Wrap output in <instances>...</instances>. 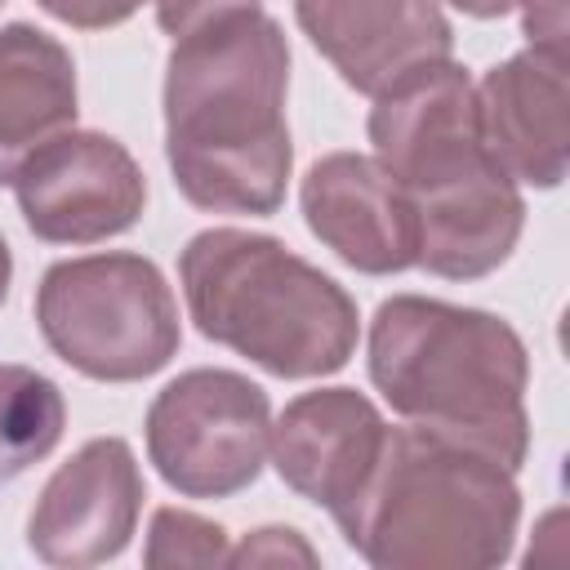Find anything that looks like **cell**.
<instances>
[{
  "label": "cell",
  "instance_id": "obj_18",
  "mask_svg": "<svg viewBox=\"0 0 570 570\" xmlns=\"http://www.w3.org/2000/svg\"><path fill=\"white\" fill-rule=\"evenodd\" d=\"M36 4L76 31H107V27L129 22L147 0H36Z\"/></svg>",
  "mask_w": 570,
  "mask_h": 570
},
{
  "label": "cell",
  "instance_id": "obj_7",
  "mask_svg": "<svg viewBox=\"0 0 570 570\" xmlns=\"http://www.w3.org/2000/svg\"><path fill=\"white\" fill-rule=\"evenodd\" d=\"M142 432L147 459L169 490L183 499H232L263 476L272 401L236 370L196 365L151 396Z\"/></svg>",
  "mask_w": 570,
  "mask_h": 570
},
{
  "label": "cell",
  "instance_id": "obj_1",
  "mask_svg": "<svg viewBox=\"0 0 570 570\" xmlns=\"http://www.w3.org/2000/svg\"><path fill=\"white\" fill-rule=\"evenodd\" d=\"M289 40L263 9L214 18L165 58V160L187 205L272 218L285 205L294 142L285 120Z\"/></svg>",
  "mask_w": 570,
  "mask_h": 570
},
{
  "label": "cell",
  "instance_id": "obj_8",
  "mask_svg": "<svg viewBox=\"0 0 570 570\" xmlns=\"http://www.w3.org/2000/svg\"><path fill=\"white\" fill-rule=\"evenodd\" d=\"M13 200L36 240L98 245L142 218L147 178L120 138L67 129L27 156L13 174Z\"/></svg>",
  "mask_w": 570,
  "mask_h": 570
},
{
  "label": "cell",
  "instance_id": "obj_14",
  "mask_svg": "<svg viewBox=\"0 0 570 570\" xmlns=\"http://www.w3.org/2000/svg\"><path fill=\"white\" fill-rule=\"evenodd\" d=\"M80 89L62 40L31 22L0 27V183L36 156L49 138L76 129Z\"/></svg>",
  "mask_w": 570,
  "mask_h": 570
},
{
  "label": "cell",
  "instance_id": "obj_5",
  "mask_svg": "<svg viewBox=\"0 0 570 570\" xmlns=\"http://www.w3.org/2000/svg\"><path fill=\"white\" fill-rule=\"evenodd\" d=\"M178 285L209 343L276 379H325L356 352V298L267 232H196L178 254Z\"/></svg>",
  "mask_w": 570,
  "mask_h": 570
},
{
  "label": "cell",
  "instance_id": "obj_6",
  "mask_svg": "<svg viewBox=\"0 0 570 570\" xmlns=\"http://www.w3.org/2000/svg\"><path fill=\"white\" fill-rule=\"evenodd\" d=\"M36 325L49 352L94 383H142L183 343L165 272L129 249L53 263L36 285Z\"/></svg>",
  "mask_w": 570,
  "mask_h": 570
},
{
  "label": "cell",
  "instance_id": "obj_23",
  "mask_svg": "<svg viewBox=\"0 0 570 570\" xmlns=\"http://www.w3.org/2000/svg\"><path fill=\"white\" fill-rule=\"evenodd\" d=\"M0 4H4V0H0Z\"/></svg>",
  "mask_w": 570,
  "mask_h": 570
},
{
  "label": "cell",
  "instance_id": "obj_19",
  "mask_svg": "<svg viewBox=\"0 0 570 570\" xmlns=\"http://www.w3.org/2000/svg\"><path fill=\"white\" fill-rule=\"evenodd\" d=\"M156 4V22L165 36H187L214 18H227V13H240V9H258V0H151Z\"/></svg>",
  "mask_w": 570,
  "mask_h": 570
},
{
  "label": "cell",
  "instance_id": "obj_16",
  "mask_svg": "<svg viewBox=\"0 0 570 570\" xmlns=\"http://www.w3.org/2000/svg\"><path fill=\"white\" fill-rule=\"evenodd\" d=\"M142 561L151 570L174 566H227V530L187 508H156L142 543Z\"/></svg>",
  "mask_w": 570,
  "mask_h": 570
},
{
  "label": "cell",
  "instance_id": "obj_11",
  "mask_svg": "<svg viewBox=\"0 0 570 570\" xmlns=\"http://www.w3.org/2000/svg\"><path fill=\"white\" fill-rule=\"evenodd\" d=\"M307 232L361 276H396L419 258V227L405 191L374 156L330 151L298 187Z\"/></svg>",
  "mask_w": 570,
  "mask_h": 570
},
{
  "label": "cell",
  "instance_id": "obj_17",
  "mask_svg": "<svg viewBox=\"0 0 570 570\" xmlns=\"http://www.w3.org/2000/svg\"><path fill=\"white\" fill-rule=\"evenodd\" d=\"M227 566H321V552L307 543V534H298L294 525H258L249 530L236 548H227Z\"/></svg>",
  "mask_w": 570,
  "mask_h": 570
},
{
  "label": "cell",
  "instance_id": "obj_12",
  "mask_svg": "<svg viewBox=\"0 0 570 570\" xmlns=\"http://www.w3.org/2000/svg\"><path fill=\"white\" fill-rule=\"evenodd\" d=\"M387 441L379 405L356 387H316L294 396L272 423V468L307 503L338 517L374 472Z\"/></svg>",
  "mask_w": 570,
  "mask_h": 570
},
{
  "label": "cell",
  "instance_id": "obj_15",
  "mask_svg": "<svg viewBox=\"0 0 570 570\" xmlns=\"http://www.w3.org/2000/svg\"><path fill=\"white\" fill-rule=\"evenodd\" d=\"M67 428L62 387L31 365H0V485L49 459Z\"/></svg>",
  "mask_w": 570,
  "mask_h": 570
},
{
  "label": "cell",
  "instance_id": "obj_13",
  "mask_svg": "<svg viewBox=\"0 0 570 570\" xmlns=\"http://www.w3.org/2000/svg\"><path fill=\"white\" fill-rule=\"evenodd\" d=\"M476 111L485 147L512 183L539 191L561 187L570 151V98L561 49L530 45L494 62L476 85Z\"/></svg>",
  "mask_w": 570,
  "mask_h": 570
},
{
  "label": "cell",
  "instance_id": "obj_4",
  "mask_svg": "<svg viewBox=\"0 0 570 570\" xmlns=\"http://www.w3.org/2000/svg\"><path fill=\"white\" fill-rule=\"evenodd\" d=\"M334 525L379 570H490L512 557L521 490L499 459L405 423Z\"/></svg>",
  "mask_w": 570,
  "mask_h": 570
},
{
  "label": "cell",
  "instance_id": "obj_10",
  "mask_svg": "<svg viewBox=\"0 0 570 570\" xmlns=\"http://www.w3.org/2000/svg\"><path fill=\"white\" fill-rule=\"evenodd\" d=\"M298 31L365 98L454 49L441 0H294Z\"/></svg>",
  "mask_w": 570,
  "mask_h": 570
},
{
  "label": "cell",
  "instance_id": "obj_22",
  "mask_svg": "<svg viewBox=\"0 0 570 570\" xmlns=\"http://www.w3.org/2000/svg\"><path fill=\"white\" fill-rule=\"evenodd\" d=\"M9 285H13V254H9V240L0 236V307L9 298Z\"/></svg>",
  "mask_w": 570,
  "mask_h": 570
},
{
  "label": "cell",
  "instance_id": "obj_9",
  "mask_svg": "<svg viewBox=\"0 0 570 570\" xmlns=\"http://www.w3.org/2000/svg\"><path fill=\"white\" fill-rule=\"evenodd\" d=\"M142 472L125 436H94L45 481L31 517L27 548L45 566H102L116 561L142 512Z\"/></svg>",
  "mask_w": 570,
  "mask_h": 570
},
{
  "label": "cell",
  "instance_id": "obj_3",
  "mask_svg": "<svg viewBox=\"0 0 570 570\" xmlns=\"http://www.w3.org/2000/svg\"><path fill=\"white\" fill-rule=\"evenodd\" d=\"M365 365L370 383L405 423L472 445L512 472L525 463L530 356L503 316L392 294L370 321Z\"/></svg>",
  "mask_w": 570,
  "mask_h": 570
},
{
  "label": "cell",
  "instance_id": "obj_21",
  "mask_svg": "<svg viewBox=\"0 0 570 570\" xmlns=\"http://www.w3.org/2000/svg\"><path fill=\"white\" fill-rule=\"evenodd\" d=\"M459 13H468V18H481V22H490V18H503V13H512L521 0H450Z\"/></svg>",
  "mask_w": 570,
  "mask_h": 570
},
{
  "label": "cell",
  "instance_id": "obj_20",
  "mask_svg": "<svg viewBox=\"0 0 570 570\" xmlns=\"http://www.w3.org/2000/svg\"><path fill=\"white\" fill-rule=\"evenodd\" d=\"M521 31L539 49L566 53V0H521Z\"/></svg>",
  "mask_w": 570,
  "mask_h": 570
},
{
  "label": "cell",
  "instance_id": "obj_2",
  "mask_svg": "<svg viewBox=\"0 0 570 570\" xmlns=\"http://www.w3.org/2000/svg\"><path fill=\"white\" fill-rule=\"evenodd\" d=\"M365 134L414 209V267L441 281H481L512 258L525 196L485 147L468 67L454 58L414 67L374 94Z\"/></svg>",
  "mask_w": 570,
  "mask_h": 570
}]
</instances>
